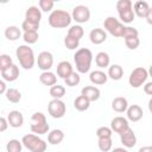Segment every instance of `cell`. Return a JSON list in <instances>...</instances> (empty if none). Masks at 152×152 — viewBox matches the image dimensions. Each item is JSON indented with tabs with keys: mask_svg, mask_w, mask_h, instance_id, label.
Segmentation results:
<instances>
[{
	"mask_svg": "<svg viewBox=\"0 0 152 152\" xmlns=\"http://www.w3.org/2000/svg\"><path fill=\"white\" fill-rule=\"evenodd\" d=\"M74 61L76 64V69L78 74H86L90 70L93 62V53L87 48L78 49L74 55Z\"/></svg>",
	"mask_w": 152,
	"mask_h": 152,
	"instance_id": "1",
	"label": "cell"
},
{
	"mask_svg": "<svg viewBox=\"0 0 152 152\" xmlns=\"http://www.w3.org/2000/svg\"><path fill=\"white\" fill-rule=\"evenodd\" d=\"M72 20V17L69 12L64 11V10H53L49 18H48V23L51 27L55 28H64L68 27L70 25Z\"/></svg>",
	"mask_w": 152,
	"mask_h": 152,
	"instance_id": "2",
	"label": "cell"
},
{
	"mask_svg": "<svg viewBox=\"0 0 152 152\" xmlns=\"http://www.w3.org/2000/svg\"><path fill=\"white\" fill-rule=\"evenodd\" d=\"M15 56L20 63V66H23L25 70L32 69L34 66V63L37 62L33 50L28 45H19L15 50Z\"/></svg>",
	"mask_w": 152,
	"mask_h": 152,
	"instance_id": "3",
	"label": "cell"
},
{
	"mask_svg": "<svg viewBox=\"0 0 152 152\" xmlns=\"http://www.w3.org/2000/svg\"><path fill=\"white\" fill-rule=\"evenodd\" d=\"M30 129L32 133L37 134V135H42L49 132L50 126L46 121V116L45 114H43L42 112H36L32 114L31 116V126Z\"/></svg>",
	"mask_w": 152,
	"mask_h": 152,
	"instance_id": "4",
	"label": "cell"
},
{
	"mask_svg": "<svg viewBox=\"0 0 152 152\" xmlns=\"http://www.w3.org/2000/svg\"><path fill=\"white\" fill-rule=\"evenodd\" d=\"M21 142L31 152H45L48 147L46 142L37 134H25L21 139Z\"/></svg>",
	"mask_w": 152,
	"mask_h": 152,
	"instance_id": "5",
	"label": "cell"
},
{
	"mask_svg": "<svg viewBox=\"0 0 152 152\" xmlns=\"http://www.w3.org/2000/svg\"><path fill=\"white\" fill-rule=\"evenodd\" d=\"M116 10L122 23L129 24L134 20L135 13L133 11V4L131 0H119L116 2Z\"/></svg>",
	"mask_w": 152,
	"mask_h": 152,
	"instance_id": "6",
	"label": "cell"
},
{
	"mask_svg": "<svg viewBox=\"0 0 152 152\" xmlns=\"http://www.w3.org/2000/svg\"><path fill=\"white\" fill-rule=\"evenodd\" d=\"M103 27L113 37H122L126 26H124V24L120 23L115 17H108L103 21Z\"/></svg>",
	"mask_w": 152,
	"mask_h": 152,
	"instance_id": "7",
	"label": "cell"
},
{
	"mask_svg": "<svg viewBox=\"0 0 152 152\" xmlns=\"http://www.w3.org/2000/svg\"><path fill=\"white\" fill-rule=\"evenodd\" d=\"M147 77H148V71L142 66H138L131 72L128 77V83L132 88H139L146 82Z\"/></svg>",
	"mask_w": 152,
	"mask_h": 152,
	"instance_id": "8",
	"label": "cell"
},
{
	"mask_svg": "<svg viewBox=\"0 0 152 152\" xmlns=\"http://www.w3.org/2000/svg\"><path fill=\"white\" fill-rule=\"evenodd\" d=\"M48 112L50 116H52L53 119H61L65 115L66 106L62 100L52 99L48 104Z\"/></svg>",
	"mask_w": 152,
	"mask_h": 152,
	"instance_id": "9",
	"label": "cell"
},
{
	"mask_svg": "<svg viewBox=\"0 0 152 152\" xmlns=\"http://www.w3.org/2000/svg\"><path fill=\"white\" fill-rule=\"evenodd\" d=\"M71 17H72V20H75L76 23L83 24V23H87L90 19V11L84 5H77V6L74 7Z\"/></svg>",
	"mask_w": 152,
	"mask_h": 152,
	"instance_id": "10",
	"label": "cell"
},
{
	"mask_svg": "<svg viewBox=\"0 0 152 152\" xmlns=\"http://www.w3.org/2000/svg\"><path fill=\"white\" fill-rule=\"evenodd\" d=\"M37 65L43 71H50L53 65V56L49 51H42L37 57Z\"/></svg>",
	"mask_w": 152,
	"mask_h": 152,
	"instance_id": "11",
	"label": "cell"
},
{
	"mask_svg": "<svg viewBox=\"0 0 152 152\" xmlns=\"http://www.w3.org/2000/svg\"><path fill=\"white\" fill-rule=\"evenodd\" d=\"M110 128L113 132L118 133L119 135H121L122 133H125L129 127L128 120L124 116H115L112 121H110Z\"/></svg>",
	"mask_w": 152,
	"mask_h": 152,
	"instance_id": "12",
	"label": "cell"
},
{
	"mask_svg": "<svg viewBox=\"0 0 152 152\" xmlns=\"http://www.w3.org/2000/svg\"><path fill=\"white\" fill-rule=\"evenodd\" d=\"M42 19V11L37 6H30L25 12V20L39 25Z\"/></svg>",
	"mask_w": 152,
	"mask_h": 152,
	"instance_id": "13",
	"label": "cell"
},
{
	"mask_svg": "<svg viewBox=\"0 0 152 152\" xmlns=\"http://www.w3.org/2000/svg\"><path fill=\"white\" fill-rule=\"evenodd\" d=\"M120 140H121V144L125 147L132 148L137 144V135H135V133H134V131L132 128H128L125 133H122L120 135Z\"/></svg>",
	"mask_w": 152,
	"mask_h": 152,
	"instance_id": "14",
	"label": "cell"
},
{
	"mask_svg": "<svg viewBox=\"0 0 152 152\" xmlns=\"http://www.w3.org/2000/svg\"><path fill=\"white\" fill-rule=\"evenodd\" d=\"M81 95H83L84 97H87L90 102H94V101H97L101 96V91L97 87H94V86H86L82 88L81 90Z\"/></svg>",
	"mask_w": 152,
	"mask_h": 152,
	"instance_id": "15",
	"label": "cell"
},
{
	"mask_svg": "<svg viewBox=\"0 0 152 152\" xmlns=\"http://www.w3.org/2000/svg\"><path fill=\"white\" fill-rule=\"evenodd\" d=\"M7 121L11 127L19 128L24 124V116H23L21 112H19V110H11L7 115Z\"/></svg>",
	"mask_w": 152,
	"mask_h": 152,
	"instance_id": "16",
	"label": "cell"
},
{
	"mask_svg": "<svg viewBox=\"0 0 152 152\" xmlns=\"http://www.w3.org/2000/svg\"><path fill=\"white\" fill-rule=\"evenodd\" d=\"M89 39L93 44L95 45H99V44H102L103 42H106L107 39V32L103 30V28H93L89 33Z\"/></svg>",
	"mask_w": 152,
	"mask_h": 152,
	"instance_id": "17",
	"label": "cell"
},
{
	"mask_svg": "<svg viewBox=\"0 0 152 152\" xmlns=\"http://www.w3.org/2000/svg\"><path fill=\"white\" fill-rule=\"evenodd\" d=\"M126 114H127V120H129L132 122H137L142 118L144 112H142V108L140 106L132 104V106H128V108L126 110Z\"/></svg>",
	"mask_w": 152,
	"mask_h": 152,
	"instance_id": "18",
	"label": "cell"
},
{
	"mask_svg": "<svg viewBox=\"0 0 152 152\" xmlns=\"http://www.w3.org/2000/svg\"><path fill=\"white\" fill-rule=\"evenodd\" d=\"M74 72L72 70V65L70 62L68 61H62L57 64V76L65 80L68 76H70Z\"/></svg>",
	"mask_w": 152,
	"mask_h": 152,
	"instance_id": "19",
	"label": "cell"
},
{
	"mask_svg": "<svg viewBox=\"0 0 152 152\" xmlns=\"http://www.w3.org/2000/svg\"><path fill=\"white\" fill-rule=\"evenodd\" d=\"M19 74H20L19 68L15 64H13L10 68H7L6 70L1 71V77L5 82H13L19 77Z\"/></svg>",
	"mask_w": 152,
	"mask_h": 152,
	"instance_id": "20",
	"label": "cell"
},
{
	"mask_svg": "<svg viewBox=\"0 0 152 152\" xmlns=\"http://www.w3.org/2000/svg\"><path fill=\"white\" fill-rule=\"evenodd\" d=\"M133 11L135 13V15H138L139 18H146L150 11V5L146 1L142 0H138L133 4Z\"/></svg>",
	"mask_w": 152,
	"mask_h": 152,
	"instance_id": "21",
	"label": "cell"
},
{
	"mask_svg": "<svg viewBox=\"0 0 152 152\" xmlns=\"http://www.w3.org/2000/svg\"><path fill=\"white\" fill-rule=\"evenodd\" d=\"M89 80L93 84H96V86H101V84H104L108 80V75L106 72H103L102 70H94L90 72L89 75Z\"/></svg>",
	"mask_w": 152,
	"mask_h": 152,
	"instance_id": "22",
	"label": "cell"
},
{
	"mask_svg": "<svg viewBox=\"0 0 152 152\" xmlns=\"http://www.w3.org/2000/svg\"><path fill=\"white\" fill-rule=\"evenodd\" d=\"M128 108V101L124 96H118L112 101V109L116 113H124Z\"/></svg>",
	"mask_w": 152,
	"mask_h": 152,
	"instance_id": "23",
	"label": "cell"
},
{
	"mask_svg": "<svg viewBox=\"0 0 152 152\" xmlns=\"http://www.w3.org/2000/svg\"><path fill=\"white\" fill-rule=\"evenodd\" d=\"M39 81L42 84L48 86V87H52L55 84H57V76L52 72V71H43L39 75Z\"/></svg>",
	"mask_w": 152,
	"mask_h": 152,
	"instance_id": "24",
	"label": "cell"
},
{
	"mask_svg": "<svg viewBox=\"0 0 152 152\" xmlns=\"http://www.w3.org/2000/svg\"><path fill=\"white\" fill-rule=\"evenodd\" d=\"M64 139V133L62 129H52L49 134H48V142L51 145H58L63 141Z\"/></svg>",
	"mask_w": 152,
	"mask_h": 152,
	"instance_id": "25",
	"label": "cell"
},
{
	"mask_svg": "<svg viewBox=\"0 0 152 152\" xmlns=\"http://www.w3.org/2000/svg\"><path fill=\"white\" fill-rule=\"evenodd\" d=\"M108 77L109 78H112L113 81H119V80H121L122 78V76H124V69H122V66L121 65H119V64H113V65H110L109 68H108Z\"/></svg>",
	"mask_w": 152,
	"mask_h": 152,
	"instance_id": "26",
	"label": "cell"
},
{
	"mask_svg": "<svg viewBox=\"0 0 152 152\" xmlns=\"http://www.w3.org/2000/svg\"><path fill=\"white\" fill-rule=\"evenodd\" d=\"M5 37L6 39L11 40V42H14V40H18L20 37H21V31L18 26H8L5 28Z\"/></svg>",
	"mask_w": 152,
	"mask_h": 152,
	"instance_id": "27",
	"label": "cell"
},
{
	"mask_svg": "<svg viewBox=\"0 0 152 152\" xmlns=\"http://www.w3.org/2000/svg\"><path fill=\"white\" fill-rule=\"evenodd\" d=\"M95 63H96V65H97L99 68H101V69L107 68V66H109L110 57H109V55H108L107 52L101 51V52H99V53L95 56Z\"/></svg>",
	"mask_w": 152,
	"mask_h": 152,
	"instance_id": "28",
	"label": "cell"
},
{
	"mask_svg": "<svg viewBox=\"0 0 152 152\" xmlns=\"http://www.w3.org/2000/svg\"><path fill=\"white\" fill-rule=\"evenodd\" d=\"M74 107H75V109L78 110V112H84V110H87V109L90 107V101H89L87 97H84L83 95H80V96H77V97L75 99V101H74Z\"/></svg>",
	"mask_w": 152,
	"mask_h": 152,
	"instance_id": "29",
	"label": "cell"
},
{
	"mask_svg": "<svg viewBox=\"0 0 152 152\" xmlns=\"http://www.w3.org/2000/svg\"><path fill=\"white\" fill-rule=\"evenodd\" d=\"M84 34V30L81 25H72L69 30H68V33L66 36L74 38V39H77V40H81V38L83 37Z\"/></svg>",
	"mask_w": 152,
	"mask_h": 152,
	"instance_id": "30",
	"label": "cell"
},
{
	"mask_svg": "<svg viewBox=\"0 0 152 152\" xmlns=\"http://www.w3.org/2000/svg\"><path fill=\"white\" fill-rule=\"evenodd\" d=\"M5 96L12 103H18L21 100V93L15 88H8L6 94H5Z\"/></svg>",
	"mask_w": 152,
	"mask_h": 152,
	"instance_id": "31",
	"label": "cell"
},
{
	"mask_svg": "<svg viewBox=\"0 0 152 152\" xmlns=\"http://www.w3.org/2000/svg\"><path fill=\"white\" fill-rule=\"evenodd\" d=\"M97 146L101 152H109L113 147L112 138H100L97 140Z\"/></svg>",
	"mask_w": 152,
	"mask_h": 152,
	"instance_id": "32",
	"label": "cell"
},
{
	"mask_svg": "<svg viewBox=\"0 0 152 152\" xmlns=\"http://www.w3.org/2000/svg\"><path fill=\"white\" fill-rule=\"evenodd\" d=\"M50 95L53 97V99H58V100H61L64 95H65V88L63 87V86H61V84H55V86H52L51 88H50Z\"/></svg>",
	"mask_w": 152,
	"mask_h": 152,
	"instance_id": "33",
	"label": "cell"
},
{
	"mask_svg": "<svg viewBox=\"0 0 152 152\" xmlns=\"http://www.w3.org/2000/svg\"><path fill=\"white\" fill-rule=\"evenodd\" d=\"M23 146H24L23 142L19 141L18 139H11L6 145V150L7 152H21Z\"/></svg>",
	"mask_w": 152,
	"mask_h": 152,
	"instance_id": "34",
	"label": "cell"
},
{
	"mask_svg": "<svg viewBox=\"0 0 152 152\" xmlns=\"http://www.w3.org/2000/svg\"><path fill=\"white\" fill-rule=\"evenodd\" d=\"M39 38L38 31H27L23 33V39L27 44H34Z\"/></svg>",
	"mask_w": 152,
	"mask_h": 152,
	"instance_id": "35",
	"label": "cell"
},
{
	"mask_svg": "<svg viewBox=\"0 0 152 152\" xmlns=\"http://www.w3.org/2000/svg\"><path fill=\"white\" fill-rule=\"evenodd\" d=\"M11 65H13V61H12L11 56L10 55H6V53L0 55V71L6 70Z\"/></svg>",
	"mask_w": 152,
	"mask_h": 152,
	"instance_id": "36",
	"label": "cell"
},
{
	"mask_svg": "<svg viewBox=\"0 0 152 152\" xmlns=\"http://www.w3.org/2000/svg\"><path fill=\"white\" fill-rule=\"evenodd\" d=\"M80 81H81L80 74L76 72V71H74L70 76H68V77L64 80V83H65L68 87H75V86H77V84L80 83Z\"/></svg>",
	"mask_w": 152,
	"mask_h": 152,
	"instance_id": "37",
	"label": "cell"
},
{
	"mask_svg": "<svg viewBox=\"0 0 152 152\" xmlns=\"http://www.w3.org/2000/svg\"><path fill=\"white\" fill-rule=\"evenodd\" d=\"M112 134H113V131L110 127H107V126H101L96 129V137L97 139L100 138H112Z\"/></svg>",
	"mask_w": 152,
	"mask_h": 152,
	"instance_id": "38",
	"label": "cell"
},
{
	"mask_svg": "<svg viewBox=\"0 0 152 152\" xmlns=\"http://www.w3.org/2000/svg\"><path fill=\"white\" fill-rule=\"evenodd\" d=\"M64 45L69 50H76L78 48V45H80V40L74 39V38H71L69 36H65V38H64Z\"/></svg>",
	"mask_w": 152,
	"mask_h": 152,
	"instance_id": "39",
	"label": "cell"
},
{
	"mask_svg": "<svg viewBox=\"0 0 152 152\" xmlns=\"http://www.w3.org/2000/svg\"><path fill=\"white\" fill-rule=\"evenodd\" d=\"M38 5H39L40 11H43V12H50L53 8L55 2L52 0H39Z\"/></svg>",
	"mask_w": 152,
	"mask_h": 152,
	"instance_id": "40",
	"label": "cell"
},
{
	"mask_svg": "<svg viewBox=\"0 0 152 152\" xmlns=\"http://www.w3.org/2000/svg\"><path fill=\"white\" fill-rule=\"evenodd\" d=\"M125 44L129 50H135L140 45V39L139 37H133V38H126Z\"/></svg>",
	"mask_w": 152,
	"mask_h": 152,
	"instance_id": "41",
	"label": "cell"
},
{
	"mask_svg": "<svg viewBox=\"0 0 152 152\" xmlns=\"http://www.w3.org/2000/svg\"><path fill=\"white\" fill-rule=\"evenodd\" d=\"M122 37H124V39H126V38H133V37H139V32H138V30L135 27L126 26Z\"/></svg>",
	"mask_w": 152,
	"mask_h": 152,
	"instance_id": "42",
	"label": "cell"
},
{
	"mask_svg": "<svg viewBox=\"0 0 152 152\" xmlns=\"http://www.w3.org/2000/svg\"><path fill=\"white\" fill-rule=\"evenodd\" d=\"M21 28H23L24 32H27V31H38L39 25L33 24V23H30L27 20H24L23 24H21Z\"/></svg>",
	"mask_w": 152,
	"mask_h": 152,
	"instance_id": "43",
	"label": "cell"
},
{
	"mask_svg": "<svg viewBox=\"0 0 152 152\" xmlns=\"http://www.w3.org/2000/svg\"><path fill=\"white\" fill-rule=\"evenodd\" d=\"M8 126H10V125H8L7 119L4 118V116H1V118H0V132H5Z\"/></svg>",
	"mask_w": 152,
	"mask_h": 152,
	"instance_id": "44",
	"label": "cell"
},
{
	"mask_svg": "<svg viewBox=\"0 0 152 152\" xmlns=\"http://www.w3.org/2000/svg\"><path fill=\"white\" fill-rule=\"evenodd\" d=\"M144 91H145L147 95H152V81L145 83V86H144Z\"/></svg>",
	"mask_w": 152,
	"mask_h": 152,
	"instance_id": "45",
	"label": "cell"
},
{
	"mask_svg": "<svg viewBox=\"0 0 152 152\" xmlns=\"http://www.w3.org/2000/svg\"><path fill=\"white\" fill-rule=\"evenodd\" d=\"M7 89H6V83L4 80L0 81V94H6Z\"/></svg>",
	"mask_w": 152,
	"mask_h": 152,
	"instance_id": "46",
	"label": "cell"
},
{
	"mask_svg": "<svg viewBox=\"0 0 152 152\" xmlns=\"http://www.w3.org/2000/svg\"><path fill=\"white\" fill-rule=\"evenodd\" d=\"M138 152H152V146H151V145H148V146H142V147L139 148Z\"/></svg>",
	"mask_w": 152,
	"mask_h": 152,
	"instance_id": "47",
	"label": "cell"
},
{
	"mask_svg": "<svg viewBox=\"0 0 152 152\" xmlns=\"http://www.w3.org/2000/svg\"><path fill=\"white\" fill-rule=\"evenodd\" d=\"M145 19H146V21H147V24H150V25H152V7H150V11H148V14H147V17H146Z\"/></svg>",
	"mask_w": 152,
	"mask_h": 152,
	"instance_id": "48",
	"label": "cell"
},
{
	"mask_svg": "<svg viewBox=\"0 0 152 152\" xmlns=\"http://www.w3.org/2000/svg\"><path fill=\"white\" fill-rule=\"evenodd\" d=\"M112 152H128L126 148H124V147H115Z\"/></svg>",
	"mask_w": 152,
	"mask_h": 152,
	"instance_id": "49",
	"label": "cell"
},
{
	"mask_svg": "<svg viewBox=\"0 0 152 152\" xmlns=\"http://www.w3.org/2000/svg\"><path fill=\"white\" fill-rule=\"evenodd\" d=\"M148 110L152 113V97H151L150 101H148Z\"/></svg>",
	"mask_w": 152,
	"mask_h": 152,
	"instance_id": "50",
	"label": "cell"
},
{
	"mask_svg": "<svg viewBox=\"0 0 152 152\" xmlns=\"http://www.w3.org/2000/svg\"><path fill=\"white\" fill-rule=\"evenodd\" d=\"M147 71H148V76H151V77H152V64L150 65V68H148V70H147Z\"/></svg>",
	"mask_w": 152,
	"mask_h": 152,
	"instance_id": "51",
	"label": "cell"
}]
</instances>
